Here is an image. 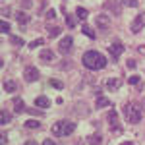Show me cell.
I'll return each instance as SVG.
<instances>
[{"mask_svg": "<svg viewBox=\"0 0 145 145\" xmlns=\"http://www.w3.org/2000/svg\"><path fill=\"white\" fill-rule=\"evenodd\" d=\"M83 66L87 68V70H103V68L106 66V58L101 54L99 50H87L85 54H83Z\"/></svg>", "mask_w": 145, "mask_h": 145, "instance_id": "obj_1", "label": "cell"}, {"mask_svg": "<svg viewBox=\"0 0 145 145\" xmlns=\"http://www.w3.org/2000/svg\"><path fill=\"white\" fill-rule=\"evenodd\" d=\"M74 130H76V124L70 122V120H60V122H56L52 126V134L54 135H72L74 134Z\"/></svg>", "mask_w": 145, "mask_h": 145, "instance_id": "obj_2", "label": "cell"}, {"mask_svg": "<svg viewBox=\"0 0 145 145\" xmlns=\"http://www.w3.org/2000/svg\"><path fill=\"white\" fill-rule=\"evenodd\" d=\"M124 112H126V116H128V122L130 124H137L141 122V110L135 106V105H132V103H128L126 106H124Z\"/></svg>", "mask_w": 145, "mask_h": 145, "instance_id": "obj_3", "label": "cell"}, {"mask_svg": "<svg viewBox=\"0 0 145 145\" xmlns=\"http://www.w3.org/2000/svg\"><path fill=\"white\" fill-rule=\"evenodd\" d=\"M23 79H25L27 83L37 81V79H39V70H37L35 66H27L25 70H23Z\"/></svg>", "mask_w": 145, "mask_h": 145, "instance_id": "obj_4", "label": "cell"}, {"mask_svg": "<svg viewBox=\"0 0 145 145\" xmlns=\"http://www.w3.org/2000/svg\"><path fill=\"white\" fill-rule=\"evenodd\" d=\"M72 45H74V39H72L70 35H66V37L60 39V43H58V50H60L62 54H68V52L72 50Z\"/></svg>", "mask_w": 145, "mask_h": 145, "instance_id": "obj_5", "label": "cell"}, {"mask_svg": "<svg viewBox=\"0 0 145 145\" xmlns=\"http://www.w3.org/2000/svg\"><path fill=\"white\" fill-rule=\"evenodd\" d=\"M143 27H145V12H139V14L135 16V20L132 22V31H134V33H139Z\"/></svg>", "mask_w": 145, "mask_h": 145, "instance_id": "obj_6", "label": "cell"}, {"mask_svg": "<svg viewBox=\"0 0 145 145\" xmlns=\"http://www.w3.org/2000/svg\"><path fill=\"white\" fill-rule=\"evenodd\" d=\"M106 120H108V126H110L114 132H120V134H122V126L118 124V112L110 110V112H108V116H106Z\"/></svg>", "mask_w": 145, "mask_h": 145, "instance_id": "obj_7", "label": "cell"}, {"mask_svg": "<svg viewBox=\"0 0 145 145\" xmlns=\"http://www.w3.org/2000/svg\"><path fill=\"white\" fill-rule=\"evenodd\" d=\"M122 83H124L122 78H110V79L105 81V87H106L108 91H118L120 87H122Z\"/></svg>", "mask_w": 145, "mask_h": 145, "instance_id": "obj_8", "label": "cell"}, {"mask_svg": "<svg viewBox=\"0 0 145 145\" xmlns=\"http://www.w3.org/2000/svg\"><path fill=\"white\" fill-rule=\"evenodd\" d=\"M39 60H41L43 64H52V62H54V52H52V50H48V48H45V50H41Z\"/></svg>", "mask_w": 145, "mask_h": 145, "instance_id": "obj_9", "label": "cell"}, {"mask_svg": "<svg viewBox=\"0 0 145 145\" xmlns=\"http://www.w3.org/2000/svg\"><path fill=\"white\" fill-rule=\"evenodd\" d=\"M108 52H110V54L114 56V60H116V58H120V54L124 52V45L116 41V43H112V45L108 46Z\"/></svg>", "mask_w": 145, "mask_h": 145, "instance_id": "obj_10", "label": "cell"}, {"mask_svg": "<svg viewBox=\"0 0 145 145\" xmlns=\"http://www.w3.org/2000/svg\"><path fill=\"white\" fill-rule=\"evenodd\" d=\"M16 22H18V25H22V29H27L29 16H27L25 12H16Z\"/></svg>", "mask_w": 145, "mask_h": 145, "instance_id": "obj_11", "label": "cell"}, {"mask_svg": "<svg viewBox=\"0 0 145 145\" xmlns=\"http://www.w3.org/2000/svg\"><path fill=\"white\" fill-rule=\"evenodd\" d=\"M105 10H110L114 16H120V4L116 0H106L105 2Z\"/></svg>", "mask_w": 145, "mask_h": 145, "instance_id": "obj_12", "label": "cell"}, {"mask_svg": "<svg viewBox=\"0 0 145 145\" xmlns=\"http://www.w3.org/2000/svg\"><path fill=\"white\" fill-rule=\"evenodd\" d=\"M18 89H20V85H18L16 79H6V81H4V91H6V93H16Z\"/></svg>", "mask_w": 145, "mask_h": 145, "instance_id": "obj_13", "label": "cell"}, {"mask_svg": "<svg viewBox=\"0 0 145 145\" xmlns=\"http://www.w3.org/2000/svg\"><path fill=\"white\" fill-rule=\"evenodd\" d=\"M12 105H14V112H16V114H22V112H25V103H23V99L16 97V99L12 101Z\"/></svg>", "mask_w": 145, "mask_h": 145, "instance_id": "obj_14", "label": "cell"}, {"mask_svg": "<svg viewBox=\"0 0 145 145\" xmlns=\"http://www.w3.org/2000/svg\"><path fill=\"white\" fill-rule=\"evenodd\" d=\"M97 25H99L103 31H105V29H108V27H110V20H108V16H103V14L97 16Z\"/></svg>", "mask_w": 145, "mask_h": 145, "instance_id": "obj_15", "label": "cell"}, {"mask_svg": "<svg viewBox=\"0 0 145 145\" xmlns=\"http://www.w3.org/2000/svg\"><path fill=\"white\" fill-rule=\"evenodd\" d=\"M35 105H37L39 108H48V106H50V99L45 97V95H41V97L35 99Z\"/></svg>", "mask_w": 145, "mask_h": 145, "instance_id": "obj_16", "label": "cell"}, {"mask_svg": "<svg viewBox=\"0 0 145 145\" xmlns=\"http://www.w3.org/2000/svg\"><path fill=\"white\" fill-rule=\"evenodd\" d=\"M46 31H48L50 37H58V35L62 33V27H60V25H54V23H48V25H46Z\"/></svg>", "mask_w": 145, "mask_h": 145, "instance_id": "obj_17", "label": "cell"}, {"mask_svg": "<svg viewBox=\"0 0 145 145\" xmlns=\"http://www.w3.org/2000/svg\"><path fill=\"white\" fill-rule=\"evenodd\" d=\"M106 106H110V99H106V97H99L97 103H95V108L101 110V108H106Z\"/></svg>", "mask_w": 145, "mask_h": 145, "instance_id": "obj_18", "label": "cell"}, {"mask_svg": "<svg viewBox=\"0 0 145 145\" xmlns=\"http://www.w3.org/2000/svg\"><path fill=\"white\" fill-rule=\"evenodd\" d=\"M23 126H25V128H29V130H39V128L43 126V122H41V120H25Z\"/></svg>", "mask_w": 145, "mask_h": 145, "instance_id": "obj_19", "label": "cell"}, {"mask_svg": "<svg viewBox=\"0 0 145 145\" xmlns=\"http://www.w3.org/2000/svg\"><path fill=\"white\" fill-rule=\"evenodd\" d=\"M87 141H89V145H101L103 143V137H101L99 134H93L87 137Z\"/></svg>", "mask_w": 145, "mask_h": 145, "instance_id": "obj_20", "label": "cell"}, {"mask_svg": "<svg viewBox=\"0 0 145 145\" xmlns=\"http://www.w3.org/2000/svg\"><path fill=\"white\" fill-rule=\"evenodd\" d=\"M10 43L14 46H22L23 45V39H22V37H18V35H10Z\"/></svg>", "mask_w": 145, "mask_h": 145, "instance_id": "obj_21", "label": "cell"}, {"mask_svg": "<svg viewBox=\"0 0 145 145\" xmlns=\"http://www.w3.org/2000/svg\"><path fill=\"white\" fill-rule=\"evenodd\" d=\"M76 16H78L79 20H87V10L79 6V8H76Z\"/></svg>", "mask_w": 145, "mask_h": 145, "instance_id": "obj_22", "label": "cell"}, {"mask_svg": "<svg viewBox=\"0 0 145 145\" xmlns=\"http://www.w3.org/2000/svg\"><path fill=\"white\" fill-rule=\"evenodd\" d=\"M81 31H83V35H87L89 39H95V31L91 29L89 25H83V27H81Z\"/></svg>", "mask_w": 145, "mask_h": 145, "instance_id": "obj_23", "label": "cell"}, {"mask_svg": "<svg viewBox=\"0 0 145 145\" xmlns=\"http://www.w3.org/2000/svg\"><path fill=\"white\" fill-rule=\"evenodd\" d=\"M50 85L54 89H64V81H60V79H50Z\"/></svg>", "mask_w": 145, "mask_h": 145, "instance_id": "obj_24", "label": "cell"}, {"mask_svg": "<svg viewBox=\"0 0 145 145\" xmlns=\"http://www.w3.org/2000/svg\"><path fill=\"white\" fill-rule=\"evenodd\" d=\"M10 120H12V114L8 110H2V120H0V122H2V124H8Z\"/></svg>", "mask_w": 145, "mask_h": 145, "instance_id": "obj_25", "label": "cell"}, {"mask_svg": "<svg viewBox=\"0 0 145 145\" xmlns=\"http://www.w3.org/2000/svg\"><path fill=\"white\" fill-rule=\"evenodd\" d=\"M0 31H2V33H10V31H12L10 23H8V22H2V23H0Z\"/></svg>", "mask_w": 145, "mask_h": 145, "instance_id": "obj_26", "label": "cell"}, {"mask_svg": "<svg viewBox=\"0 0 145 145\" xmlns=\"http://www.w3.org/2000/svg\"><path fill=\"white\" fill-rule=\"evenodd\" d=\"M66 23H68V27H76V16H70V14H68Z\"/></svg>", "mask_w": 145, "mask_h": 145, "instance_id": "obj_27", "label": "cell"}, {"mask_svg": "<svg viewBox=\"0 0 145 145\" xmlns=\"http://www.w3.org/2000/svg\"><path fill=\"white\" fill-rule=\"evenodd\" d=\"M124 6H128V8H135L137 4H139V0H122Z\"/></svg>", "mask_w": 145, "mask_h": 145, "instance_id": "obj_28", "label": "cell"}, {"mask_svg": "<svg viewBox=\"0 0 145 145\" xmlns=\"http://www.w3.org/2000/svg\"><path fill=\"white\" fill-rule=\"evenodd\" d=\"M46 20H48V22L56 20V10H46Z\"/></svg>", "mask_w": 145, "mask_h": 145, "instance_id": "obj_29", "label": "cell"}, {"mask_svg": "<svg viewBox=\"0 0 145 145\" xmlns=\"http://www.w3.org/2000/svg\"><path fill=\"white\" fill-rule=\"evenodd\" d=\"M43 43H45L43 39H35L33 43H29V48H37V46H41V45H43Z\"/></svg>", "mask_w": 145, "mask_h": 145, "instance_id": "obj_30", "label": "cell"}, {"mask_svg": "<svg viewBox=\"0 0 145 145\" xmlns=\"http://www.w3.org/2000/svg\"><path fill=\"white\" fill-rule=\"evenodd\" d=\"M128 83H130V85H137V83H139V78H137V76H132V78L128 79Z\"/></svg>", "mask_w": 145, "mask_h": 145, "instance_id": "obj_31", "label": "cell"}, {"mask_svg": "<svg viewBox=\"0 0 145 145\" xmlns=\"http://www.w3.org/2000/svg\"><path fill=\"white\" fill-rule=\"evenodd\" d=\"M126 66L130 68V70H134V68H135V60H134V58H130V60L126 62Z\"/></svg>", "mask_w": 145, "mask_h": 145, "instance_id": "obj_32", "label": "cell"}, {"mask_svg": "<svg viewBox=\"0 0 145 145\" xmlns=\"http://www.w3.org/2000/svg\"><path fill=\"white\" fill-rule=\"evenodd\" d=\"M2 16H4V18L10 16V8H8V6H2Z\"/></svg>", "mask_w": 145, "mask_h": 145, "instance_id": "obj_33", "label": "cell"}, {"mask_svg": "<svg viewBox=\"0 0 145 145\" xmlns=\"http://www.w3.org/2000/svg\"><path fill=\"white\" fill-rule=\"evenodd\" d=\"M137 54H145V45H139V46H137Z\"/></svg>", "mask_w": 145, "mask_h": 145, "instance_id": "obj_34", "label": "cell"}, {"mask_svg": "<svg viewBox=\"0 0 145 145\" xmlns=\"http://www.w3.org/2000/svg\"><path fill=\"white\" fill-rule=\"evenodd\" d=\"M22 6L23 8H29L31 6V0H22Z\"/></svg>", "mask_w": 145, "mask_h": 145, "instance_id": "obj_35", "label": "cell"}, {"mask_svg": "<svg viewBox=\"0 0 145 145\" xmlns=\"http://www.w3.org/2000/svg\"><path fill=\"white\" fill-rule=\"evenodd\" d=\"M6 135H8V134H2V139H0V143H2V145L8 143V137H6Z\"/></svg>", "mask_w": 145, "mask_h": 145, "instance_id": "obj_36", "label": "cell"}, {"mask_svg": "<svg viewBox=\"0 0 145 145\" xmlns=\"http://www.w3.org/2000/svg\"><path fill=\"white\" fill-rule=\"evenodd\" d=\"M23 145H39V143H37V141H33V139H27Z\"/></svg>", "mask_w": 145, "mask_h": 145, "instance_id": "obj_37", "label": "cell"}, {"mask_svg": "<svg viewBox=\"0 0 145 145\" xmlns=\"http://www.w3.org/2000/svg\"><path fill=\"white\" fill-rule=\"evenodd\" d=\"M43 145H56V143L52 141V139H45V141H43Z\"/></svg>", "mask_w": 145, "mask_h": 145, "instance_id": "obj_38", "label": "cell"}, {"mask_svg": "<svg viewBox=\"0 0 145 145\" xmlns=\"http://www.w3.org/2000/svg\"><path fill=\"white\" fill-rule=\"evenodd\" d=\"M120 145H134L132 141H124V143H120Z\"/></svg>", "mask_w": 145, "mask_h": 145, "instance_id": "obj_39", "label": "cell"}, {"mask_svg": "<svg viewBox=\"0 0 145 145\" xmlns=\"http://www.w3.org/2000/svg\"><path fill=\"white\" fill-rule=\"evenodd\" d=\"M143 105H145V103H143ZM143 108H145V106H143Z\"/></svg>", "mask_w": 145, "mask_h": 145, "instance_id": "obj_40", "label": "cell"}]
</instances>
